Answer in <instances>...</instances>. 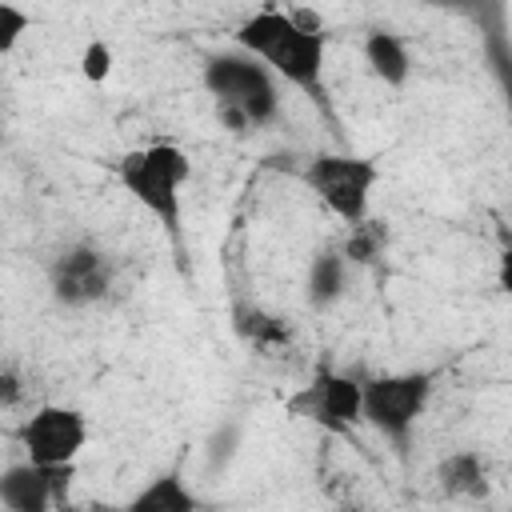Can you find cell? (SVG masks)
Here are the masks:
<instances>
[{
	"label": "cell",
	"instance_id": "cell-14",
	"mask_svg": "<svg viewBox=\"0 0 512 512\" xmlns=\"http://www.w3.org/2000/svg\"><path fill=\"white\" fill-rule=\"evenodd\" d=\"M384 228L368 216V220H360V224H352L348 228V240H344V256H348V264H368V260H376L380 256V248H384Z\"/></svg>",
	"mask_w": 512,
	"mask_h": 512
},
{
	"label": "cell",
	"instance_id": "cell-5",
	"mask_svg": "<svg viewBox=\"0 0 512 512\" xmlns=\"http://www.w3.org/2000/svg\"><path fill=\"white\" fill-rule=\"evenodd\" d=\"M304 184L316 200L344 224H360L372 212V192L380 184V164L356 152H316L304 164Z\"/></svg>",
	"mask_w": 512,
	"mask_h": 512
},
{
	"label": "cell",
	"instance_id": "cell-3",
	"mask_svg": "<svg viewBox=\"0 0 512 512\" xmlns=\"http://www.w3.org/2000/svg\"><path fill=\"white\" fill-rule=\"evenodd\" d=\"M204 88L220 108V120L236 128H264L280 116V80L248 52H220L204 64Z\"/></svg>",
	"mask_w": 512,
	"mask_h": 512
},
{
	"label": "cell",
	"instance_id": "cell-18",
	"mask_svg": "<svg viewBox=\"0 0 512 512\" xmlns=\"http://www.w3.org/2000/svg\"><path fill=\"white\" fill-rule=\"evenodd\" d=\"M424 4H436V8H468L472 0H424Z\"/></svg>",
	"mask_w": 512,
	"mask_h": 512
},
{
	"label": "cell",
	"instance_id": "cell-13",
	"mask_svg": "<svg viewBox=\"0 0 512 512\" xmlns=\"http://www.w3.org/2000/svg\"><path fill=\"white\" fill-rule=\"evenodd\" d=\"M440 484L448 492H480L484 488V460L480 452H452L444 464H440Z\"/></svg>",
	"mask_w": 512,
	"mask_h": 512
},
{
	"label": "cell",
	"instance_id": "cell-2",
	"mask_svg": "<svg viewBox=\"0 0 512 512\" xmlns=\"http://www.w3.org/2000/svg\"><path fill=\"white\" fill-rule=\"evenodd\" d=\"M116 180L120 188L180 244V224H184V188L192 180V160L180 144L172 140H152L116 160Z\"/></svg>",
	"mask_w": 512,
	"mask_h": 512
},
{
	"label": "cell",
	"instance_id": "cell-17",
	"mask_svg": "<svg viewBox=\"0 0 512 512\" xmlns=\"http://www.w3.org/2000/svg\"><path fill=\"white\" fill-rule=\"evenodd\" d=\"M240 332L252 340V344H260V348H272V344H284L288 340V332L276 324V316H268V312H248V320H240Z\"/></svg>",
	"mask_w": 512,
	"mask_h": 512
},
{
	"label": "cell",
	"instance_id": "cell-10",
	"mask_svg": "<svg viewBox=\"0 0 512 512\" xmlns=\"http://www.w3.org/2000/svg\"><path fill=\"white\" fill-rule=\"evenodd\" d=\"M364 64H368V72H372L380 84H388V88H404L408 76H412L408 44H404L396 32H388V28H376V32L364 36Z\"/></svg>",
	"mask_w": 512,
	"mask_h": 512
},
{
	"label": "cell",
	"instance_id": "cell-11",
	"mask_svg": "<svg viewBox=\"0 0 512 512\" xmlns=\"http://www.w3.org/2000/svg\"><path fill=\"white\" fill-rule=\"evenodd\" d=\"M348 256L340 252V248H324V252H316L312 256V264H308V280H304V288H308V304L312 308H332L344 292H348Z\"/></svg>",
	"mask_w": 512,
	"mask_h": 512
},
{
	"label": "cell",
	"instance_id": "cell-7",
	"mask_svg": "<svg viewBox=\"0 0 512 512\" xmlns=\"http://www.w3.org/2000/svg\"><path fill=\"white\" fill-rule=\"evenodd\" d=\"M360 388L364 380H352L344 372H332V368H320L292 400H288V412L300 416V420H312L316 428L332 432V436H352L360 420Z\"/></svg>",
	"mask_w": 512,
	"mask_h": 512
},
{
	"label": "cell",
	"instance_id": "cell-6",
	"mask_svg": "<svg viewBox=\"0 0 512 512\" xmlns=\"http://www.w3.org/2000/svg\"><path fill=\"white\" fill-rule=\"evenodd\" d=\"M16 444L40 468H76L88 444V416L72 404H40L20 420Z\"/></svg>",
	"mask_w": 512,
	"mask_h": 512
},
{
	"label": "cell",
	"instance_id": "cell-15",
	"mask_svg": "<svg viewBox=\"0 0 512 512\" xmlns=\"http://www.w3.org/2000/svg\"><path fill=\"white\" fill-rule=\"evenodd\" d=\"M32 12L20 8L16 0H0V56H12L20 48V40L32 32Z\"/></svg>",
	"mask_w": 512,
	"mask_h": 512
},
{
	"label": "cell",
	"instance_id": "cell-1",
	"mask_svg": "<svg viewBox=\"0 0 512 512\" xmlns=\"http://www.w3.org/2000/svg\"><path fill=\"white\" fill-rule=\"evenodd\" d=\"M236 48L256 56L276 80L292 84L308 100L324 104V60H328V36L284 12V8H260L236 28Z\"/></svg>",
	"mask_w": 512,
	"mask_h": 512
},
{
	"label": "cell",
	"instance_id": "cell-12",
	"mask_svg": "<svg viewBox=\"0 0 512 512\" xmlns=\"http://www.w3.org/2000/svg\"><path fill=\"white\" fill-rule=\"evenodd\" d=\"M192 508H200V496H196L176 472L148 480V484L128 500V512H192Z\"/></svg>",
	"mask_w": 512,
	"mask_h": 512
},
{
	"label": "cell",
	"instance_id": "cell-9",
	"mask_svg": "<svg viewBox=\"0 0 512 512\" xmlns=\"http://www.w3.org/2000/svg\"><path fill=\"white\" fill-rule=\"evenodd\" d=\"M68 476L72 468H40L32 460H20L0 472V504L12 512H44L56 496V484Z\"/></svg>",
	"mask_w": 512,
	"mask_h": 512
},
{
	"label": "cell",
	"instance_id": "cell-8",
	"mask_svg": "<svg viewBox=\"0 0 512 512\" xmlns=\"http://www.w3.org/2000/svg\"><path fill=\"white\" fill-rule=\"evenodd\" d=\"M116 268L96 244H68L48 264V288L64 308H88L100 304L112 292Z\"/></svg>",
	"mask_w": 512,
	"mask_h": 512
},
{
	"label": "cell",
	"instance_id": "cell-16",
	"mask_svg": "<svg viewBox=\"0 0 512 512\" xmlns=\"http://www.w3.org/2000/svg\"><path fill=\"white\" fill-rule=\"evenodd\" d=\"M112 68H116V56H112V48L104 40L84 44V52H80V76L88 84H104L112 76Z\"/></svg>",
	"mask_w": 512,
	"mask_h": 512
},
{
	"label": "cell",
	"instance_id": "cell-4",
	"mask_svg": "<svg viewBox=\"0 0 512 512\" xmlns=\"http://www.w3.org/2000/svg\"><path fill=\"white\" fill-rule=\"evenodd\" d=\"M432 388H436V372H416V368L412 372H384L376 380H364L360 420L404 456L420 416L428 412Z\"/></svg>",
	"mask_w": 512,
	"mask_h": 512
}]
</instances>
